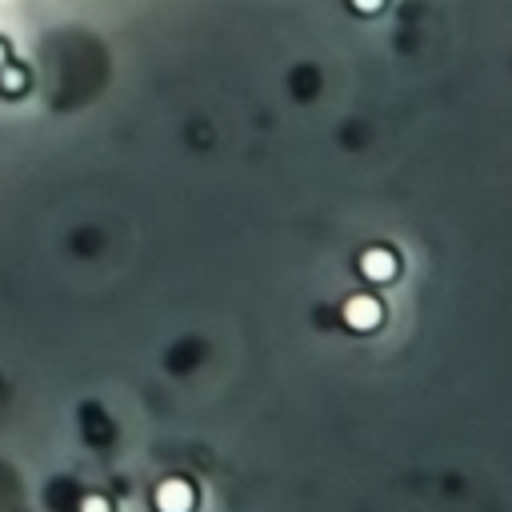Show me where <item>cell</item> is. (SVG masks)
Segmentation results:
<instances>
[{"label": "cell", "mask_w": 512, "mask_h": 512, "mask_svg": "<svg viewBox=\"0 0 512 512\" xmlns=\"http://www.w3.org/2000/svg\"><path fill=\"white\" fill-rule=\"evenodd\" d=\"M152 508L156 512H196V484L184 476H164L152 488Z\"/></svg>", "instance_id": "obj_2"}, {"label": "cell", "mask_w": 512, "mask_h": 512, "mask_svg": "<svg viewBox=\"0 0 512 512\" xmlns=\"http://www.w3.org/2000/svg\"><path fill=\"white\" fill-rule=\"evenodd\" d=\"M356 268H360L364 280H372V284H388V280L400 272V256H396L392 248H384V244H372V248L360 252Z\"/></svg>", "instance_id": "obj_3"}, {"label": "cell", "mask_w": 512, "mask_h": 512, "mask_svg": "<svg viewBox=\"0 0 512 512\" xmlns=\"http://www.w3.org/2000/svg\"><path fill=\"white\" fill-rule=\"evenodd\" d=\"M340 320H344L352 332H376V328L384 324V304H380L376 292H356V296L344 300Z\"/></svg>", "instance_id": "obj_1"}, {"label": "cell", "mask_w": 512, "mask_h": 512, "mask_svg": "<svg viewBox=\"0 0 512 512\" xmlns=\"http://www.w3.org/2000/svg\"><path fill=\"white\" fill-rule=\"evenodd\" d=\"M348 8H352L356 16H380V12L388 8V0H348Z\"/></svg>", "instance_id": "obj_6"}, {"label": "cell", "mask_w": 512, "mask_h": 512, "mask_svg": "<svg viewBox=\"0 0 512 512\" xmlns=\"http://www.w3.org/2000/svg\"><path fill=\"white\" fill-rule=\"evenodd\" d=\"M28 84H32V72L20 64V60H8L4 68H0V96H24L28 92Z\"/></svg>", "instance_id": "obj_4"}, {"label": "cell", "mask_w": 512, "mask_h": 512, "mask_svg": "<svg viewBox=\"0 0 512 512\" xmlns=\"http://www.w3.org/2000/svg\"><path fill=\"white\" fill-rule=\"evenodd\" d=\"M8 60H12V52H8V40H4V36H0V68H4V64H8Z\"/></svg>", "instance_id": "obj_7"}, {"label": "cell", "mask_w": 512, "mask_h": 512, "mask_svg": "<svg viewBox=\"0 0 512 512\" xmlns=\"http://www.w3.org/2000/svg\"><path fill=\"white\" fill-rule=\"evenodd\" d=\"M80 512H112V500L100 492H88V496H80Z\"/></svg>", "instance_id": "obj_5"}]
</instances>
